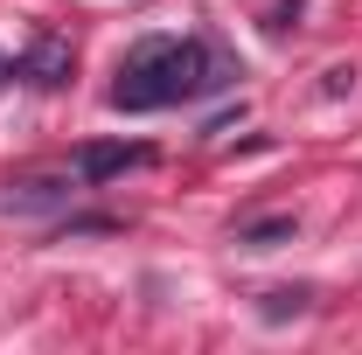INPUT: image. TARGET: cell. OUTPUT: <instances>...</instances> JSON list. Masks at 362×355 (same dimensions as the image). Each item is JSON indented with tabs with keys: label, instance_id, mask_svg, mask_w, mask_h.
Returning a JSON list of instances; mask_svg holds the SVG:
<instances>
[{
	"label": "cell",
	"instance_id": "obj_1",
	"mask_svg": "<svg viewBox=\"0 0 362 355\" xmlns=\"http://www.w3.org/2000/svg\"><path fill=\"white\" fill-rule=\"evenodd\" d=\"M230 77H237V70H230L216 49L181 42V35H146V42H133L126 70H119L112 105H119V112H160V105L202 98V91L230 84Z\"/></svg>",
	"mask_w": 362,
	"mask_h": 355
},
{
	"label": "cell",
	"instance_id": "obj_2",
	"mask_svg": "<svg viewBox=\"0 0 362 355\" xmlns=\"http://www.w3.org/2000/svg\"><path fill=\"white\" fill-rule=\"evenodd\" d=\"M139 161H153L139 139H98V146H84L77 153V181H112V175H126V168H139Z\"/></svg>",
	"mask_w": 362,
	"mask_h": 355
},
{
	"label": "cell",
	"instance_id": "obj_3",
	"mask_svg": "<svg viewBox=\"0 0 362 355\" xmlns=\"http://www.w3.org/2000/svg\"><path fill=\"white\" fill-rule=\"evenodd\" d=\"M21 70H28L35 84H49V91H56V84H63V77H70V49L56 42V35H42V42L28 49V63H21Z\"/></svg>",
	"mask_w": 362,
	"mask_h": 355
},
{
	"label": "cell",
	"instance_id": "obj_4",
	"mask_svg": "<svg viewBox=\"0 0 362 355\" xmlns=\"http://www.w3.org/2000/svg\"><path fill=\"white\" fill-rule=\"evenodd\" d=\"M56 202H70V181H49V175L14 181V195H7V209H56Z\"/></svg>",
	"mask_w": 362,
	"mask_h": 355
},
{
	"label": "cell",
	"instance_id": "obj_5",
	"mask_svg": "<svg viewBox=\"0 0 362 355\" xmlns=\"http://www.w3.org/2000/svg\"><path fill=\"white\" fill-rule=\"evenodd\" d=\"M293 230H300V223H293V216H265V223H244L237 237H244V244H286Z\"/></svg>",
	"mask_w": 362,
	"mask_h": 355
},
{
	"label": "cell",
	"instance_id": "obj_6",
	"mask_svg": "<svg viewBox=\"0 0 362 355\" xmlns=\"http://www.w3.org/2000/svg\"><path fill=\"white\" fill-rule=\"evenodd\" d=\"M307 307V293H265V313L272 320H286V313H300Z\"/></svg>",
	"mask_w": 362,
	"mask_h": 355
}]
</instances>
